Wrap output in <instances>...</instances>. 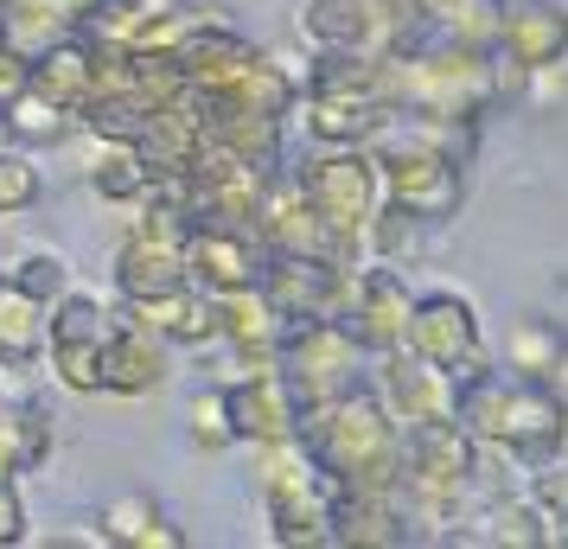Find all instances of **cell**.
Listing matches in <instances>:
<instances>
[{"mask_svg":"<svg viewBox=\"0 0 568 549\" xmlns=\"http://www.w3.org/2000/svg\"><path fill=\"white\" fill-rule=\"evenodd\" d=\"M454 416L486 454H505L517 479H530L568 447V403L537 377L505 370L498 358L454 377Z\"/></svg>","mask_w":568,"mask_h":549,"instance_id":"cell-1","label":"cell"},{"mask_svg":"<svg viewBox=\"0 0 568 549\" xmlns=\"http://www.w3.org/2000/svg\"><path fill=\"white\" fill-rule=\"evenodd\" d=\"M301 441H307L313 467L345 492H396V479H403V421L371 390V377L358 390H345L338 403L307 409Z\"/></svg>","mask_w":568,"mask_h":549,"instance_id":"cell-2","label":"cell"},{"mask_svg":"<svg viewBox=\"0 0 568 549\" xmlns=\"http://www.w3.org/2000/svg\"><path fill=\"white\" fill-rule=\"evenodd\" d=\"M371 154H377V173H384V199H396L403 211H415L428 231L447 224L466 199V160H454L447 148L435 141H422V134L389 109L384 134L371 141Z\"/></svg>","mask_w":568,"mask_h":549,"instance_id":"cell-3","label":"cell"},{"mask_svg":"<svg viewBox=\"0 0 568 549\" xmlns=\"http://www.w3.org/2000/svg\"><path fill=\"white\" fill-rule=\"evenodd\" d=\"M301 185H307V199L320 205V217L333 224V256L345 268H358L364 262V217L384 205V173H377V154L371 148H313L301 166Z\"/></svg>","mask_w":568,"mask_h":549,"instance_id":"cell-4","label":"cell"},{"mask_svg":"<svg viewBox=\"0 0 568 549\" xmlns=\"http://www.w3.org/2000/svg\"><path fill=\"white\" fill-rule=\"evenodd\" d=\"M275 365L287 370V384L301 396V416H307L320 403H338L345 390H358L364 377H371V352L358 345V333L345 319L313 314V319H287Z\"/></svg>","mask_w":568,"mask_h":549,"instance_id":"cell-5","label":"cell"},{"mask_svg":"<svg viewBox=\"0 0 568 549\" xmlns=\"http://www.w3.org/2000/svg\"><path fill=\"white\" fill-rule=\"evenodd\" d=\"M352 275H358V268H345L338 256H320V250H268L256 288L268 294L287 319H313V314L345 319Z\"/></svg>","mask_w":568,"mask_h":549,"instance_id":"cell-6","label":"cell"},{"mask_svg":"<svg viewBox=\"0 0 568 549\" xmlns=\"http://www.w3.org/2000/svg\"><path fill=\"white\" fill-rule=\"evenodd\" d=\"M409 352L428 358L435 370H447V377H466L473 365H486L491 345H486V326H479V307H473L466 294H454V288L415 294Z\"/></svg>","mask_w":568,"mask_h":549,"instance_id":"cell-7","label":"cell"},{"mask_svg":"<svg viewBox=\"0 0 568 549\" xmlns=\"http://www.w3.org/2000/svg\"><path fill=\"white\" fill-rule=\"evenodd\" d=\"M409 319H415V288L403 282V268L396 262H358L352 301H345V326L358 333L364 352L377 358V352L409 345Z\"/></svg>","mask_w":568,"mask_h":549,"instance_id":"cell-8","label":"cell"},{"mask_svg":"<svg viewBox=\"0 0 568 549\" xmlns=\"http://www.w3.org/2000/svg\"><path fill=\"white\" fill-rule=\"evenodd\" d=\"M250 231H256L262 250H320V256H333V243H338L333 224L320 217V205L307 199V185H301L294 166H275V173L262 180Z\"/></svg>","mask_w":568,"mask_h":549,"instance_id":"cell-9","label":"cell"},{"mask_svg":"<svg viewBox=\"0 0 568 549\" xmlns=\"http://www.w3.org/2000/svg\"><path fill=\"white\" fill-rule=\"evenodd\" d=\"M231 416H236V441H287L301 435V396L287 384V370L275 358H256L231 377Z\"/></svg>","mask_w":568,"mask_h":549,"instance_id":"cell-10","label":"cell"},{"mask_svg":"<svg viewBox=\"0 0 568 549\" xmlns=\"http://www.w3.org/2000/svg\"><path fill=\"white\" fill-rule=\"evenodd\" d=\"M185 275L199 282L205 294H231V288H250L262 275V250L256 231L243 224H185Z\"/></svg>","mask_w":568,"mask_h":549,"instance_id":"cell-11","label":"cell"},{"mask_svg":"<svg viewBox=\"0 0 568 549\" xmlns=\"http://www.w3.org/2000/svg\"><path fill=\"white\" fill-rule=\"evenodd\" d=\"M371 390L389 403V416L403 421H435V416H454V377L435 370L428 358H415L409 345L396 352H377L371 358Z\"/></svg>","mask_w":568,"mask_h":549,"instance_id":"cell-12","label":"cell"},{"mask_svg":"<svg viewBox=\"0 0 568 549\" xmlns=\"http://www.w3.org/2000/svg\"><path fill=\"white\" fill-rule=\"evenodd\" d=\"M109 282H115V301H154V294L185 288V250L180 236H160L129 224V236L115 243V262H109Z\"/></svg>","mask_w":568,"mask_h":549,"instance_id":"cell-13","label":"cell"},{"mask_svg":"<svg viewBox=\"0 0 568 549\" xmlns=\"http://www.w3.org/2000/svg\"><path fill=\"white\" fill-rule=\"evenodd\" d=\"M173 377V345L148 333L141 319H115V333L103 339V390L109 396H154Z\"/></svg>","mask_w":568,"mask_h":549,"instance_id":"cell-14","label":"cell"},{"mask_svg":"<svg viewBox=\"0 0 568 549\" xmlns=\"http://www.w3.org/2000/svg\"><path fill=\"white\" fill-rule=\"evenodd\" d=\"M294 122L313 148H371L389 122V103L377 96H326V90H301Z\"/></svg>","mask_w":568,"mask_h":549,"instance_id":"cell-15","label":"cell"},{"mask_svg":"<svg viewBox=\"0 0 568 549\" xmlns=\"http://www.w3.org/2000/svg\"><path fill=\"white\" fill-rule=\"evenodd\" d=\"M122 314L141 319L148 333H160L173 352H205V345H217V294H205L199 282H185L173 294H154V301H122Z\"/></svg>","mask_w":568,"mask_h":549,"instance_id":"cell-16","label":"cell"},{"mask_svg":"<svg viewBox=\"0 0 568 549\" xmlns=\"http://www.w3.org/2000/svg\"><path fill=\"white\" fill-rule=\"evenodd\" d=\"M498 52L524 64V71H542V64H556L568 45V7L562 0H505V13H498V39H491Z\"/></svg>","mask_w":568,"mask_h":549,"instance_id":"cell-17","label":"cell"},{"mask_svg":"<svg viewBox=\"0 0 568 549\" xmlns=\"http://www.w3.org/2000/svg\"><path fill=\"white\" fill-rule=\"evenodd\" d=\"M333 537L338 543H358V549H409V543H422L396 492H345V486H333Z\"/></svg>","mask_w":568,"mask_h":549,"instance_id":"cell-18","label":"cell"},{"mask_svg":"<svg viewBox=\"0 0 568 549\" xmlns=\"http://www.w3.org/2000/svg\"><path fill=\"white\" fill-rule=\"evenodd\" d=\"M301 32H307V45H326V52H384L389 13L384 0H307Z\"/></svg>","mask_w":568,"mask_h":549,"instance_id":"cell-19","label":"cell"},{"mask_svg":"<svg viewBox=\"0 0 568 549\" xmlns=\"http://www.w3.org/2000/svg\"><path fill=\"white\" fill-rule=\"evenodd\" d=\"M287 333V314L268 301V294L250 282V288L217 294V345H231L236 365H256V358H275Z\"/></svg>","mask_w":568,"mask_h":549,"instance_id":"cell-20","label":"cell"},{"mask_svg":"<svg viewBox=\"0 0 568 549\" xmlns=\"http://www.w3.org/2000/svg\"><path fill=\"white\" fill-rule=\"evenodd\" d=\"M491 358H498L505 370H517V377L549 384L556 365L568 358V319L562 314H542V307H524V314L505 319V339H498Z\"/></svg>","mask_w":568,"mask_h":549,"instance_id":"cell-21","label":"cell"},{"mask_svg":"<svg viewBox=\"0 0 568 549\" xmlns=\"http://www.w3.org/2000/svg\"><path fill=\"white\" fill-rule=\"evenodd\" d=\"M268 543L282 549H320L338 543L333 537V479L320 472L313 486H294V492H268Z\"/></svg>","mask_w":568,"mask_h":549,"instance_id":"cell-22","label":"cell"},{"mask_svg":"<svg viewBox=\"0 0 568 549\" xmlns=\"http://www.w3.org/2000/svg\"><path fill=\"white\" fill-rule=\"evenodd\" d=\"M256 52L262 45H250V32L243 27L217 20V13H199L192 32H185V45H180V64H185V78L192 83H224V78H236Z\"/></svg>","mask_w":568,"mask_h":549,"instance_id":"cell-23","label":"cell"},{"mask_svg":"<svg viewBox=\"0 0 568 549\" xmlns=\"http://www.w3.org/2000/svg\"><path fill=\"white\" fill-rule=\"evenodd\" d=\"M32 90H45L52 103H64L78 115L90 103V90H97V39H83V32L52 39L45 52L32 58Z\"/></svg>","mask_w":568,"mask_h":549,"instance_id":"cell-24","label":"cell"},{"mask_svg":"<svg viewBox=\"0 0 568 549\" xmlns=\"http://www.w3.org/2000/svg\"><path fill=\"white\" fill-rule=\"evenodd\" d=\"M83 185H90L103 205L134 211V205H141V192L154 185V166H148V154H141V141L97 134V154H90V173H83Z\"/></svg>","mask_w":568,"mask_h":549,"instance_id":"cell-25","label":"cell"},{"mask_svg":"<svg viewBox=\"0 0 568 549\" xmlns=\"http://www.w3.org/2000/svg\"><path fill=\"white\" fill-rule=\"evenodd\" d=\"M103 523H109V543H122V549H185L192 543L180 523L160 511L154 492H115L103 505Z\"/></svg>","mask_w":568,"mask_h":549,"instance_id":"cell-26","label":"cell"},{"mask_svg":"<svg viewBox=\"0 0 568 549\" xmlns=\"http://www.w3.org/2000/svg\"><path fill=\"white\" fill-rule=\"evenodd\" d=\"M45 345H52V307L0 282V365H45Z\"/></svg>","mask_w":568,"mask_h":549,"instance_id":"cell-27","label":"cell"},{"mask_svg":"<svg viewBox=\"0 0 568 549\" xmlns=\"http://www.w3.org/2000/svg\"><path fill=\"white\" fill-rule=\"evenodd\" d=\"M301 90H326V96H377L384 103V52H326L313 45Z\"/></svg>","mask_w":568,"mask_h":549,"instance_id":"cell-28","label":"cell"},{"mask_svg":"<svg viewBox=\"0 0 568 549\" xmlns=\"http://www.w3.org/2000/svg\"><path fill=\"white\" fill-rule=\"evenodd\" d=\"M0 134L7 141H20V148H58V141H71L78 134V115L64 103H52L45 90H13L7 103H0Z\"/></svg>","mask_w":568,"mask_h":549,"instance_id":"cell-29","label":"cell"},{"mask_svg":"<svg viewBox=\"0 0 568 549\" xmlns=\"http://www.w3.org/2000/svg\"><path fill=\"white\" fill-rule=\"evenodd\" d=\"M52 421L58 416L39 403V396H20V403L0 409V435H7V460H13V472H39L45 460H52V447H58Z\"/></svg>","mask_w":568,"mask_h":549,"instance_id":"cell-30","label":"cell"},{"mask_svg":"<svg viewBox=\"0 0 568 549\" xmlns=\"http://www.w3.org/2000/svg\"><path fill=\"white\" fill-rule=\"evenodd\" d=\"M422 236H428V224L415 217V211H403L396 199H384V205L364 217V262H403L422 256Z\"/></svg>","mask_w":568,"mask_h":549,"instance_id":"cell-31","label":"cell"},{"mask_svg":"<svg viewBox=\"0 0 568 549\" xmlns=\"http://www.w3.org/2000/svg\"><path fill=\"white\" fill-rule=\"evenodd\" d=\"M45 166H39V148H20V141H0V217H27V211L45 205Z\"/></svg>","mask_w":568,"mask_h":549,"instance_id":"cell-32","label":"cell"},{"mask_svg":"<svg viewBox=\"0 0 568 549\" xmlns=\"http://www.w3.org/2000/svg\"><path fill=\"white\" fill-rule=\"evenodd\" d=\"M185 441L199 454H224L236 447V416H231V384H199L185 396Z\"/></svg>","mask_w":568,"mask_h":549,"instance_id":"cell-33","label":"cell"},{"mask_svg":"<svg viewBox=\"0 0 568 549\" xmlns=\"http://www.w3.org/2000/svg\"><path fill=\"white\" fill-rule=\"evenodd\" d=\"M45 370L58 390L71 396H109L103 390V339H52L45 345Z\"/></svg>","mask_w":568,"mask_h":549,"instance_id":"cell-34","label":"cell"},{"mask_svg":"<svg viewBox=\"0 0 568 549\" xmlns=\"http://www.w3.org/2000/svg\"><path fill=\"white\" fill-rule=\"evenodd\" d=\"M7 282H13L20 294H32L39 307H58L64 294L78 288V268L58 256V250H27V256L7 262Z\"/></svg>","mask_w":568,"mask_h":549,"instance_id":"cell-35","label":"cell"},{"mask_svg":"<svg viewBox=\"0 0 568 549\" xmlns=\"http://www.w3.org/2000/svg\"><path fill=\"white\" fill-rule=\"evenodd\" d=\"M115 319H122V301H103V294H90V288H71L52 307V339H109Z\"/></svg>","mask_w":568,"mask_h":549,"instance_id":"cell-36","label":"cell"},{"mask_svg":"<svg viewBox=\"0 0 568 549\" xmlns=\"http://www.w3.org/2000/svg\"><path fill=\"white\" fill-rule=\"evenodd\" d=\"M32 537V518H27V498H20V479L0 472V549L27 543Z\"/></svg>","mask_w":568,"mask_h":549,"instance_id":"cell-37","label":"cell"},{"mask_svg":"<svg viewBox=\"0 0 568 549\" xmlns=\"http://www.w3.org/2000/svg\"><path fill=\"white\" fill-rule=\"evenodd\" d=\"M27 83H32V52L0 27V103H7L13 90H27Z\"/></svg>","mask_w":568,"mask_h":549,"instance_id":"cell-38","label":"cell"},{"mask_svg":"<svg viewBox=\"0 0 568 549\" xmlns=\"http://www.w3.org/2000/svg\"><path fill=\"white\" fill-rule=\"evenodd\" d=\"M45 543H90V549H109V523L103 511H90V518H64L45 530Z\"/></svg>","mask_w":568,"mask_h":549,"instance_id":"cell-39","label":"cell"},{"mask_svg":"<svg viewBox=\"0 0 568 549\" xmlns=\"http://www.w3.org/2000/svg\"><path fill=\"white\" fill-rule=\"evenodd\" d=\"M556 71H562V78H568V45H562V58H556Z\"/></svg>","mask_w":568,"mask_h":549,"instance_id":"cell-40","label":"cell"},{"mask_svg":"<svg viewBox=\"0 0 568 549\" xmlns=\"http://www.w3.org/2000/svg\"><path fill=\"white\" fill-rule=\"evenodd\" d=\"M0 282H7V268H0Z\"/></svg>","mask_w":568,"mask_h":549,"instance_id":"cell-41","label":"cell"},{"mask_svg":"<svg viewBox=\"0 0 568 549\" xmlns=\"http://www.w3.org/2000/svg\"><path fill=\"white\" fill-rule=\"evenodd\" d=\"M562 7H568V0H562Z\"/></svg>","mask_w":568,"mask_h":549,"instance_id":"cell-42","label":"cell"},{"mask_svg":"<svg viewBox=\"0 0 568 549\" xmlns=\"http://www.w3.org/2000/svg\"><path fill=\"white\" fill-rule=\"evenodd\" d=\"M562 319H568V314H562Z\"/></svg>","mask_w":568,"mask_h":549,"instance_id":"cell-43","label":"cell"}]
</instances>
